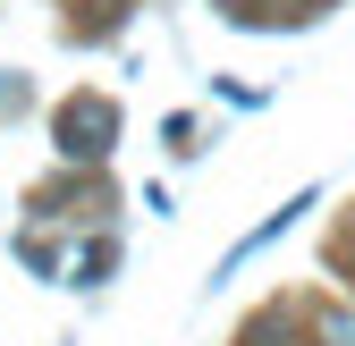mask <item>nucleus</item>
I'll return each instance as SVG.
<instances>
[{
	"instance_id": "nucleus-6",
	"label": "nucleus",
	"mask_w": 355,
	"mask_h": 346,
	"mask_svg": "<svg viewBox=\"0 0 355 346\" xmlns=\"http://www.w3.org/2000/svg\"><path fill=\"white\" fill-rule=\"evenodd\" d=\"M17 102H26V84H17L9 68H0V110H17Z\"/></svg>"
},
{
	"instance_id": "nucleus-3",
	"label": "nucleus",
	"mask_w": 355,
	"mask_h": 346,
	"mask_svg": "<svg viewBox=\"0 0 355 346\" xmlns=\"http://www.w3.org/2000/svg\"><path fill=\"white\" fill-rule=\"evenodd\" d=\"M313 338L322 346H355V313L347 304H313Z\"/></svg>"
},
{
	"instance_id": "nucleus-7",
	"label": "nucleus",
	"mask_w": 355,
	"mask_h": 346,
	"mask_svg": "<svg viewBox=\"0 0 355 346\" xmlns=\"http://www.w3.org/2000/svg\"><path fill=\"white\" fill-rule=\"evenodd\" d=\"M245 346H288V338H279L271 321H254V329H245Z\"/></svg>"
},
{
	"instance_id": "nucleus-5",
	"label": "nucleus",
	"mask_w": 355,
	"mask_h": 346,
	"mask_svg": "<svg viewBox=\"0 0 355 346\" xmlns=\"http://www.w3.org/2000/svg\"><path fill=\"white\" fill-rule=\"evenodd\" d=\"M17 262H26V271H42V279H51V271H60V245H42V237H17Z\"/></svg>"
},
{
	"instance_id": "nucleus-1",
	"label": "nucleus",
	"mask_w": 355,
	"mask_h": 346,
	"mask_svg": "<svg viewBox=\"0 0 355 346\" xmlns=\"http://www.w3.org/2000/svg\"><path fill=\"white\" fill-rule=\"evenodd\" d=\"M51 136H60V152H68V161H110V152H119V102H102V93L60 102Z\"/></svg>"
},
{
	"instance_id": "nucleus-2",
	"label": "nucleus",
	"mask_w": 355,
	"mask_h": 346,
	"mask_svg": "<svg viewBox=\"0 0 355 346\" xmlns=\"http://www.w3.org/2000/svg\"><path fill=\"white\" fill-rule=\"evenodd\" d=\"M313 203H322V186H304V194H288V203L271 211V220H262V228L245 237V245H229V253H220V271H211V287H229V279H237V271L254 262V253L271 245V237H288V228H296V220H304V211H313Z\"/></svg>"
},
{
	"instance_id": "nucleus-4",
	"label": "nucleus",
	"mask_w": 355,
	"mask_h": 346,
	"mask_svg": "<svg viewBox=\"0 0 355 346\" xmlns=\"http://www.w3.org/2000/svg\"><path fill=\"white\" fill-rule=\"evenodd\" d=\"M110 271H119V245L102 237V245H85V262H76V287H102Z\"/></svg>"
}]
</instances>
